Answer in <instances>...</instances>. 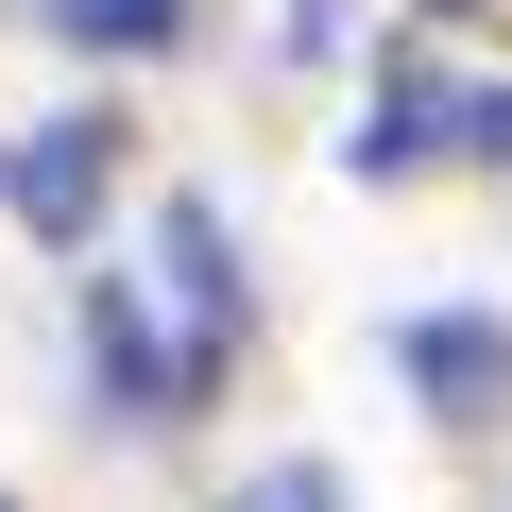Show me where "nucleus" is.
Returning a JSON list of instances; mask_svg holds the SVG:
<instances>
[{
	"label": "nucleus",
	"instance_id": "39448f33",
	"mask_svg": "<svg viewBox=\"0 0 512 512\" xmlns=\"http://www.w3.org/2000/svg\"><path fill=\"white\" fill-rule=\"evenodd\" d=\"M35 18H52L69 52H103V69H154V52L205 35V0H35Z\"/></svg>",
	"mask_w": 512,
	"mask_h": 512
},
{
	"label": "nucleus",
	"instance_id": "7ed1b4c3",
	"mask_svg": "<svg viewBox=\"0 0 512 512\" xmlns=\"http://www.w3.org/2000/svg\"><path fill=\"white\" fill-rule=\"evenodd\" d=\"M86 393H103V427H171V410H188L171 325H154V291H137V274H86Z\"/></svg>",
	"mask_w": 512,
	"mask_h": 512
},
{
	"label": "nucleus",
	"instance_id": "9b49d317",
	"mask_svg": "<svg viewBox=\"0 0 512 512\" xmlns=\"http://www.w3.org/2000/svg\"><path fill=\"white\" fill-rule=\"evenodd\" d=\"M0 512H18V495H0Z\"/></svg>",
	"mask_w": 512,
	"mask_h": 512
},
{
	"label": "nucleus",
	"instance_id": "20e7f679",
	"mask_svg": "<svg viewBox=\"0 0 512 512\" xmlns=\"http://www.w3.org/2000/svg\"><path fill=\"white\" fill-rule=\"evenodd\" d=\"M393 376H410L444 427H495V410H512V308H410V325H393Z\"/></svg>",
	"mask_w": 512,
	"mask_h": 512
},
{
	"label": "nucleus",
	"instance_id": "6e6552de",
	"mask_svg": "<svg viewBox=\"0 0 512 512\" xmlns=\"http://www.w3.org/2000/svg\"><path fill=\"white\" fill-rule=\"evenodd\" d=\"M444 154H461V171H512V86H461V120H444Z\"/></svg>",
	"mask_w": 512,
	"mask_h": 512
},
{
	"label": "nucleus",
	"instance_id": "f257e3e1",
	"mask_svg": "<svg viewBox=\"0 0 512 512\" xmlns=\"http://www.w3.org/2000/svg\"><path fill=\"white\" fill-rule=\"evenodd\" d=\"M154 325H171V376H188V410L239 376V342H256V291H239V222L188 188V205H154Z\"/></svg>",
	"mask_w": 512,
	"mask_h": 512
},
{
	"label": "nucleus",
	"instance_id": "f03ea898",
	"mask_svg": "<svg viewBox=\"0 0 512 512\" xmlns=\"http://www.w3.org/2000/svg\"><path fill=\"white\" fill-rule=\"evenodd\" d=\"M103 205H120V120H103V103H52L18 154H0V222H35L52 256L103 239Z\"/></svg>",
	"mask_w": 512,
	"mask_h": 512
},
{
	"label": "nucleus",
	"instance_id": "1a4fd4ad",
	"mask_svg": "<svg viewBox=\"0 0 512 512\" xmlns=\"http://www.w3.org/2000/svg\"><path fill=\"white\" fill-rule=\"evenodd\" d=\"M325 35H342V0H291V52H308V69H325Z\"/></svg>",
	"mask_w": 512,
	"mask_h": 512
},
{
	"label": "nucleus",
	"instance_id": "423d86ee",
	"mask_svg": "<svg viewBox=\"0 0 512 512\" xmlns=\"http://www.w3.org/2000/svg\"><path fill=\"white\" fill-rule=\"evenodd\" d=\"M444 120H461V103H444L427 69H393V86H376V120H359V171H376V188H410V171H444Z\"/></svg>",
	"mask_w": 512,
	"mask_h": 512
},
{
	"label": "nucleus",
	"instance_id": "9d476101",
	"mask_svg": "<svg viewBox=\"0 0 512 512\" xmlns=\"http://www.w3.org/2000/svg\"><path fill=\"white\" fill-rule=\"evenodd\" d=\"M427 18H478V0H427Z\"/></svg>",
	"mask_w": 512,
	"mask_h": 512
},
{
	"label": "nucleus",
	"instance_id": "0eeeda50",
	"mask_svg": "<svg viewBox=\"0 0 512 512\" xmlns=\"http://www.w3.org/2000/svg\"><path fill=\"white\" fill-rule=\"evenodd\" d=\"M222 512H359V495H342V461H308V444H291V461H239V478H222Z\"/></svg>",
	"mask_w": 512,
	"mask_h": 512
}]
</instances>
